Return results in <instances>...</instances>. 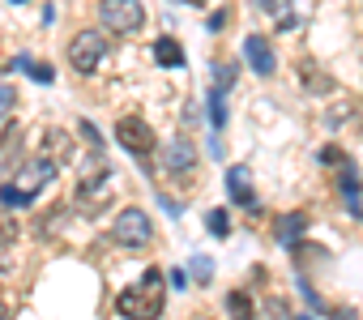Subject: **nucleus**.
Masks as SVG:
<instances>
[{
  "label": "nucleus",
  "mask_w": 363,
  "mask_h": 320,
  "mask_svg": "<svg viewBox=\"0 0 363 320\" xmlns=\"http://www.w3.org/2000/svg\"><path fill=\"white\" fill-rule=\"evenodd\" d=\"M162 303H167V295H162V273L158 269H150L137 286H128L116 299L120 316H128V320H158L162 316Z\"/></svg>",
  "instance_id": "f257e3e1"
},
{
  "label": "nucleus",
  "mask_w": 363,
  "mask_h": 320,
  "mask_svg": "<svg viewBox=\"0 0 363 320\" xmlns=\"http://www.w3.org/2000/svg\"><path fill=\"white\" fill-rule=\"evenodd\" d=\"M99 22L111 35H137L145 26V5L141 0H99Z\"/></svg>",
  "instance_id": "f03ea898"
},
{
  "label": "nucleus",
  "mask_w": 363,
  "mask_h": 320,
  "mask_svg": "<svg viewBox=\"0 0 363 320\" xmlns=\"http://www.w3.org/2000/svg\"><path fill=\"white\" fill-rule=\"evenodd\" d=\"M103 56H107V39H103L99 30H77V35H73V43H69V64H73L77 73H94Z\"/></svg>",
  "instance_id": "7ed1b4c3"
},
{
  "label": "nucleus",
  "mask_w": 363,
  "mask_h": 320,
  "mask_svg": "<svg viewBox=\"0 0 363 320\" xmlns=\"http://www.w3.org/2000/svg\"><path fill=\"white\" fill-rule=\"evenodd\" d=\"M111 235L120 244H128V248H145L154 239V222H150L145 210H120L116 222H111Z\"/></svg>",
  "instance_id": "20e7f679"
},
{
  "label": "nucleus",
  "mask_w": 363,
  "mask_h": 320,
  "mask_svg": "<svg viewBox=\"0 0 363 320\" xmlns=\"http://www.w3.org/2000/svg\"><path fill=\"white\" fill-rule=\"evenodd\" d=\"M116 137H120V145H124L128 154H137V158H150V154H154V128H150L141 115H120Z\"/></svg>",
  "instance_id": "39448f33"
},
{
  "label": "nucleus",
  "mask_w": 363,
  "mask_h": 320,
  "mask_svg": "<svg viewBox=\"0 0 363 320\" xmlns=\"http://www.w3.org/2000/svg\"><path fill=\"white\" fill-rule=\"evenodd\" d=\"M56 171H60V167L52 163V158H35V163H26V167L18 171V188H22L26 197H35V193H39V188L56 176Z\"/></svg>",
  "instance_id": "423d86ee"
},
{
  "label": "nucleus",
  "mask_w": 363,
  "mask_h": 320,
  "mask_svg": "<svg viewBox=\"0 0 363 320\" xmlns=\"http://www.w3.org/2000/svg\"><path fill=\"white\" fill-rule=\"evenodd\" d=\"M244 56H248V64H252L257 77H269V73L278 69V60H274V52H269V43H265L261 35H248V39H244Z\"/></svg>",
  "instance_id": "0eeeda50"
},
{
  "label": "nucleus",
  "mask_w": 363,
  "mask_h": 320,
  "mask_svg": "<svg viewBox=\"0 0 363 320\" xmlns=\"http://www.w3.org/2000/svg\"><path fill=\"white\" fill-rule=\"evenodd\" d=\"M227 197L235 201V205H252L257 197H252V171L248 167H231L227 171Z\"/></svg>",
  "instance_id": "6e6552de"
},
{
  "label": "nucleus",
  "mask_w": 363,
  "mask_h": 320,
  "mask_svg": "<svg viewBox=\"0 0 363 320\" xmlns=\"http://www.w3.org/2000/svg\"><path fill=\"white\" fill-rule=\"evenodd\" d=\"M162 163H167V171L184 176L189 167H197V149H193L189 141H171V145H167V154H162Z\"/></svg>",
  "instance_id": "1a4fd4ad"
},
{
  "label": "nucleus",
  "mask_w": 363,
  "mask_h": 320,
  "mask_svg": "<svg viewBox=\"0 0 363 320\" xmlns=\"http://www.w3.org/2000/svg\"><path fill=\"white\" fill-rule=\"evenodd\" d=\"M111 201V184L103 180L99 188H94V180H82V188H77V210H86V214H94V210H103Z\"/></svg>",
  "instance_id": "9d476101"
},
{
  "label": "nucleus",
  "mask_w": 363,
  "mask_h": 320,
  "mask_svg": "<svg viewBox=\"0 0 363 320\" xmlns=\"http://www.w3.org/2000/svg\"><path fill=\"white\" fill-rule=\"evenodd\" d=\"M299 81H303V90H312V94H329V90H333V77H329L316 60H299Z\"/></svg>",
  "instance_id": "9b49d317"
},
{
  "label": "nucleus",
  "mask_w": 363,
  "mask_h": 320,
  "mask_svg": "<svg viewBox=\"0 0 363 320\" xmlns=\"http://www.w3.org/2000/svg\"><path fill=\"white\" fill-rule=\"evenodd\" d=\"M43 141H48V154H43V158H52L56 167H65L69 158H73V137H69V132H60V128H48V137H43Z\"/></svg>",
  "instance_id": "f8f14e48"
},
{
  "label": "nucleus",
  "mask_w": 363,
  "mask_h": 320,
  "mask_svg": "<svg viewBox=\"0 0 363 320\" xmlns=\"http://www.w3.org/2000/svg\"><path fill=\"white\" fill-rule=\"evenodd\" d=\"M261 5H265V13L274 18V26H278V30H291V26H295V9H291V0H261Z\"/></svg>",
  "instance_id": "ddd939ff"
},
{
  "label": "nucleus",
  "mask_w": 363,
  "mask_h": 320,
  "mask_svg": "<svg viewBox=\"0 0 363 320\" xmlns=\"http://www.w3.org/2000/svg\"><path fill=\"white\" fill-rule=\"evenodd\" d=\"M154 60L167 64V69H179V64H184V52H179L175 39H158V43H154Z\"/></svg>",
  "instance_id": "4468645a"
},
{
  "label": "nucleus",
  "mask_w": 363,
  "mask_h": 320,
  "mask_svg": "<svg viewBox=\"0 0 363 320\" xmlns=\"http://www.w3.org/2000/svg\"><path fill=\"white\" fill-rule=\"evenodd\" d=\"M227 316H231V320H252V299H248L244 290H231V295H227Z\"/></svg>",
  "instance_id": "2eb2a0df"
},
{
  "label": "nucleus",
  "mask_w": 363,
  "mask_h": 320,
  "mask_svg": "<svg viewBox=\"0 0 363 320\" xmlns=\"http://www.w3.org/2000/svg\"><path fill=\"white\" fill-rule=\"evenodd\" d=\"M303 231H308V218H303V214H286V218H282V227H278L282 244H295Z\"/></svg>",
  "instance_id": "dca6fc26"
},
{
  "label": "nucleus",
  "mask_w": 363,
  "mask_h": 320,
  "mask_svg": "<svg viewBox=\"0 0 363 320\" xmlns=\"http://www.w3.org/2000/svg\"><path fill=\"white\" fill-rule=\"evenodd\" d=\"M206 107H210V120H214V128H223V124H227V98H223V90H218V86L210 90Z\"/></svg>",
  "instance_id": "f3484780"
},
{
  "label": "nucleus",
  "mask_w": 363,
  "mask_h": 320,
  "mask_svg": "<svg viewBox=\"0 0 363 320\" xmlns=\"http://www.w3.org/2000/svg\"><path fill=\"white\" fill-rule=\"evenodd\" d=\"M235 73H240V69H235V60H231V64H227V60H218V64H214V86H218V90H231V86H235Z\"/></svg>",
  "instance_id": "a211bd4d"
},
{
  "label": "nucleus",
  "mask_w": 363,
  "mask_h": 320,
  "mask_svg": "<svg viewBox=\"0 0 363 320\" xmlns=\"http://www.w3.org/2000/svg\"><path fill=\"white\" fill-rule=\"evenodd\" d=\"M206 227H210V235H218V239H223V235L231 231V222H227V210H210V214H206Z\"/></svg>",
  "instance_id": "6ab92c4d"
},
{
  "label": "nucleus",
  "mask_w": 363,
  "mask_h": 320,
  "mask_svg": "<svg viewBox=\"0 0 363 320\" xmlns=\"http://www.w3.org/2000/svg\"><path fill=\"white\" fill-rule=\"evenodd\" d=\"M18 69H26V73H35V81H52V64H35V60H18Z\"/></svg>",
  "instance_id": "aec40b11"
},
{
  "label": "nucleus",
  "mask_w": 363,
  "mask_h": 320,
  "mask_svg": "<svg viewBox=\"0 0 363 320\" xmlns=\"http://www.w3.org/2000/svg\"><path fill=\"white\" fill-rule=\"evenodd\" d=\"M13 107H18V90L13 86H0V120H5Z\"/></svg>",
  "instance_id": "412c9836"
},
{
  "label": "nucleus",
  "mask_w": 363,
  "mask_h": 320,
  "mask_svg": "<svg viewBox=\"0 0 363 320\" xmlns=\"http://www.w3.org/2000/svg\"><path fill=\"white\" fill-rule=\"evenodd\" d=\"M0 201H5V205H26L30 197H26L22 188H13V184H5V188H0Z\"/></svg>",
  "instance_id": "4be33fe9"
},
{
  "label": "nucleus",
  "mask_w": 363,
  "mask_h": 320,
  "mask_svg": "<svg viewBox=\"0 0 363 320\" xmlns=\"http://www.w3.org/2000/svg\"><path fill=\"white\" fill-rule=\"evenodd\" d=\"M13 235H18V222H13L9 214H0V244H9Z\"/></svg>",
  "instance_id": "5701e85b"
},
{
  "label": "nucleus",
  "mask_w": 363,
  "mask_h": 320,
  "mask_svg": "<svg viewBox=\"0 0 363 320\" xmlns=\"http://www.w3.org/2000/svg\"><path fill=\"white\" fill-rule=\"evenodd\" d=\"M210 273H214V265H210L206 256H197V261H193V278H197V282H210Z\"/></svg>",
  "instance_id": "b1692460"
},
{
  "label": "nucleus",
  "mask_w": 363,
  "mask_h": 320,
  "mask_svg": "<svg viewBox=\"0 0 363 320\" xmlns=\"http://www.w3.org/2000/svg\"><path fill=\"white\" fill-rule=\"evenodd\" d=\"M265 312H269V320H286V303H278V299H269Z\"/></svg>",
  "instance_id": "393cba45"
},
{
  "label": "nucleus",
  "mask_w": 363,
  "mask_h": 320,
  "mask_svg": "<svg viewBox=\"0 0 363 320\" xmlns=\"http://www.w3.org/2000/svg\"><path fill=\"white\" fill-rule=\"evenodd\" d=\"M333 320H354V312H350V307H337V312H333Z\"/></svg>",
  "instance_id": "a878e982"
},
{
  "label": "nucleus",
  "mask_w": 363,
  "mask_h": 320,
  "mask_svg": "<svg viewBox=\"0 0 363 320\" xmlns=\"http://www.w3.org/2000/svg\"><path fill=\"white\" fill-rule=\"evenodd\" d=\"M5 316H9V307H5V303H0V320H5Z\"/></svg>",
  "instance_id": "bb28decb"
},
{
  "label": "nucleus",
  "mask_w": 363,
  "mask_h": 320,
  "mask_svg": "<svg viewBox=\"0 0 363 320\" xmlns=\"http://www.w3.org/2000/svg\"><path fill=\"white\" fill-rule=\"evenodd\" d=\"M184 5H206V0H184Z\"/></svg>",
  "instance_id": "cd10ccee"
},
{
  "label": "nucleus",
  "mask_w": 363,
  "mask_h": 320,
  "mask_svg": "<svg viewBox=\"0 0 363 320\" xmlns=\"http://www.w3.org/2000/svg\"><path fill=\"white\" fill-rule=\"evenodd\" d=\"M13 5H22V0H13Z\"/></svg>",
  "instance_id": "c85d7f7f"
}]
</instances>
